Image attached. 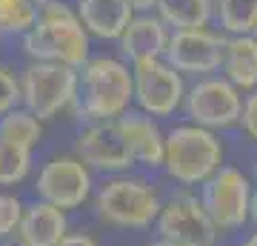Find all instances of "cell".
I'll return each mask as SVG.
<instances>
[{
	"instance_id": "f1b7e54d",
	"label": "cell",
	"mask_w": 257,
	"mask_h": 246,
	"mask_svg": "<svg viewBox=\"0 0 257 246\" xmlns=\"http://www.w3.org/2000/svg\"><path fill=\"white\" fill-rule=\"evenodd\" d=\"M240 246H257V229H251V232L240 240Z\"/></svg>"
},
{
	"instance_id": "603a6c76",
	"label": "cell",
	"mask_w": 257,
	"mask_h": 246,
	"mask_svg": "<svg viewBox=\"0 0 257 246\" xmlns=\"http://www.w3.org/2000/svg\"><path fill=\"white\" fill-rule=\"evenodd\" d=\"M23 220V203L15 195H0V240L18 235Z\"/></svg>"
},
{
	"instance_id": "3957f363",
	"label": "cell",
	"mask_w": 257,
	"mask_h": 246,
	"mask_svg": "<svg viewBox=\"0 0 257 246\" xmlns=\"http://www.w3.org/2000/svg\"><path fill=\"white\" fill-rule=\"evenodd\" d=\"M226 163V143L217 132L194 123H180L166 132L163 169L183 189H200L211 175Z\"/></svg>"
},
{
	"instance_id": "30bf717a",
	"label": "cell",
	"mask_w": 257,
	"mask_h": 246,
	"mask_svg": "<svg viewBox=\"0 0 257 246\" xmlns=\"http://www.w3.org/2000/svg\"><path fill=\"white\" fill-rule=\"evenodd\" d=\"M132 74H135V103L140 112L152 118H169L177 109H183L189 83L166 60L132 66Z\"/></svg>"
},
{
	"instance_id": "ba28073f",
	"label": "cell",
	"mask_w": 257,
	"mask_h": 246,
	"mask_svg": "<svg viewBox=\"0 0 257 246\" xmlns=\"http://www.w3.org/2000/svg\"><path fill=\"white\" fill-rule=\"evenodd\" d=\"M240 112H243V92L231 86L223 74L197 77L186 89L183 115L194 126L226 132L240 123Z\"/></svg>"
},
{
	"instance_id": "2e32d148",
	"label": "cell",
	"mask_w": 257,
	"mask_h": 246,
	"mask_svg": "<svg viewBox=\"0 0 257 246\" xmlns=\"http://www.w3.org/2000/svg\"><path fill=\"white\" fill-rule=\"evenodd\" d=\"M66 235H69V220L63 209L46 201H37L29 209H23L18 237L26 246H57Z\"/></svg>"
},
{
	"instance_id": "d4e9b609",
	"label": "cell",
	"mask_w": 257,
	"mask_h": 246,
	"mask_svg": "<svg viewBox=\"0 0 257 246\" xmlns=\"http://www.w3.org/2000/svg\"><path fill=\"white\" fill-rule=\"evenodd\" d=\"M20 103V80H15V74L6 69H0V118L9 115L12 109H18Z\"/></svg>"
},
{
	"instance_id": "d6a6232c",
	"label": "cell",
	"mask_w": 257,
	"mask_h": 246,
	"mask_svg": "<svg viewBox=\"0 0 257 246\" xmlns=\"http://www.w3.org/2000/svg\"><path fill=\"white\" fill-rule=\"evenodd\" d=\"M254 40H257V29H254Z\"/></svg>"
},
{
	"instance_id": "52a82bcc",
	"label": "cell",
	"mask_w": 257,
	"mask_h": 246,
	"mask_svg": "<svg viewBox=\"0 0 257 246\" xmlns=\"http://www.w3.org/2000/svg\"><path fill=\"white\" fill-rule=\"evenodd\" d=\"M155 232L157 237L177 246H217L223 237L209 218L200 195L192 189H180L166 198L155 220Z\"/></svg>"
},
{
	"instance_id": "e0dca14e",
	"label": "cell",
	"mask_w": 257,
	"mask_h": 246,
	"mask_svg": "<svg viewBox=\"0 0 257 246\" xmlns=\"http://www.w3.org/2000/svg\"><path fill=\"white\" fill-rule=\"evenodd\" d=\"M220 74L243 95L257 89V40L254 35L226 37Z\"/></svg>"
},
{
	"instance_id": "484cf974",
	"label": "cell",
	"mask_w": 257,
	"mask_h": 246,
	"mask_svg": "<svg viewBox=\"0 0 257 246\" xmlns=\"http://www.w3.org/2000/svg\"><path fill=\"white\" fill-rule=\"evenodd\" d=\"M57 246H97V240L86 232H77V235H66Z\"/></svg>"
},
{
	"instance_id": "d6986e66",
	"label": "cell",
	"mask_w": 257,
	"mask_h": 246,
	"mask_svg": "<svg viewBox=\"0 0 257 246\" xmlns=\"http://www.w3.org/2000/svg\"><path fill=\"white\" fill-rule=\"evenodd\" d=\"M214 23L226 37L254 35L257 0H214Z\"/></svg>"
},
{
	"instance_id": "9a60e30c",
	"label": "cell",
	"mask_w": 257,
	"mask_h": 246,
	"mask_svg": "<svg viewBox=\"0 0 257 246\" xmlns=\"http://www.w3.org/2000/svg\"><path fill=\"white\" fill-rule=\"evenodd\" d=\"M77 18L89 35L100 40H120L135 12L128 0H77Z\"/></svg>"
},
{
	"instance_id": "5b68a950",
	"label": "cell",
	"mask_w": 257,
	"mask_h": 246,
	"mask_svg": "<svg viewBox=\"0 0 257 246\" xmlns=\"http://www.w3.org/2000/svg\"><path fill=\"white\" fill-rule=\"evenodd\" d=\"M200 201L214 220L220 235H234L243 226H248V212L254 198V183L251 175L243 172L240 166L223 163L209 181L200 186Z\"/></svg>"
},
{
	"instance_id": "9c48e42d",
	"label": "cell",
	"mask_w": 257,
	"mask_h": 246,
	"mask_svg": "<svg viewBox=\"0 0 257 246\" xmlns=\"http://www.w3.org/2000/svg\"><path fill=\"white\" fill-rule=\"evenodd\" d=\"M223 49H226V35L217 29H183V32H172L163 60L183 77L197 80V77L220 74Z\"/></svg>"
},
{
	"instance_id": "f546056e",
	"label": "cell",
	"mask_w": 257,
	"mask_h": 246,
	"mask_svg": "<svg viewBox=\"0 0 257 246\" xmlns=\"http://www.w3.org/2000/svg\"><path fill=\"white\" fill-rule=\"evenodd\" d=\"M146 246H177V243H172V240H163V237H155V240H149Z\"/></svg>"
},
{
	"instance_id": "7c38bea8",
	"label": "cell",
	"mask_w": 257,
	"mask_h": 246,
	"mask_svg": "<svg viewBox=\"0 0 257 246\" xmlns=\"http://www.w3.org/2000/svg\"><path fill=\"white\" fill-rule=\"evenodd\" d=\"M74 157H80L89 169L109 175H123L135 166V155L128 149L117 120H94L74 140Z\"/></svg>"
},
{
	"instance_id": "8fae6325",
	"label": "cell",
	"mask_w": 257,
	"mask_h": 246,
	"mask_svg": "<svg viewBox=\"0 0 257 246\" xmlns=\"http://www.w3.org/2000/svg\"><path fill=\"white\" fill-rule=\"evenodd\" d=\"M37 198L57 209H77L92 195V169L74 155L52 157L37 175Z\"/></svg>"
},
{
	"instance_id": "ffe728a7",
	"label": "cell",
	"mask_w": 257,
	"mask_h": 246,
	"mask_svg": "<svg viewBox=\"0 0 257 246\" xmlns=\"http://www.w3.org/2000/svg\"><path fill=\"white\" fill-rule=\"evenodd\" d=\"M40 135H43L40 120L26 109H12L9 115L0 118V140L3 143L32 152V146L40 140Z\"/></svg>"
},
{
	"instance_id": "cb8c5ba5",
	"label": "cell",
	"mask_w": 257,
	"mask_h": 246,
	"mask_svg": "<svg viewBox=\"0 0 257 246\" xmlns=\"http://www.w3.org/2000/svg\"><path fill=\"white\" fill-rule=\"evenodd\" d=\"M237 129L246 135L248 143L257 146V89L243 95V112H240V123Z\"/></svg>"
},
{
	"instance_id": "4316f807",
	"label": "cell",
	"mask_w": 257,
	"mask_h": 246,
	"mask_svg": "<svg viewBox=\"0 0 257 246\" xmlns=\"http://www.w3.org/2000/svg\"><path fill=\"white\" fill-rule=\"evenodd\" d=\"M160 0H128V6L135 15H152V9H157Z\"/></svg>"
},
{
	"instance_id": "1f68e13d",
	"label": "cell",
	"mask_w": 257,
	"mask_h": 246,
	"mask_svg": "<svg viewBox=\"0 0 257 246\" xmlns=\"http://www.w3.org/2000/svg\"><path fill=\"white\" fill-rule=\"evenodd\" d=\"M251 183H254V189H257V160H254V166H251Z\"/></svg>"
},
{
	"instance_id": "4fadbf2b",
	"label": "cell",
	"mask_w": 257,
	"mask_h": 246,
	"mask_svg": "<svg viewBox=\"0 0 257 246\" xmlns=\"http://www.w3.org/2000/svg\"><path fill=\"white\" fill-rule=\"evenodd\" d=\"M172 29L157 15H135L126 32L120 35V55L128 66H140L149 60H163Z\"/></svg>"
},
{
	"instance_id": "83f0119b",
	"label": "cell",
	"mask_w": 257,
	"mask_h": 246,
	"mask_svg": "<svg viewBox=\"0 0 257 246\" xmlns=\"http://www.w3.org/2000/svg\"><path fill=\"white\" fill-rule=\"evenodd\" d=\"M248 226L257 229V189H254V198H251V212H248Z\"/></svg>"
},
{
	"instance_id": "44dd1931",
	"label": "cell",
	"mask_w": 257,
	"mask_h": 246,
	"mask_svg": "<svg viewBox=\"0 0 257 246\" xmlns=\"http://www.w3.org/2000/svg\"><path fill=\"white\" fill-rule=\"evenodd\" d=\"M49 0H0V32L26 35L35 26Z\"/></svg>"
},
{
	"instance_id": "277c9868",
	"label": "cell",
	"mask_w": 257,
	"mask_h": 246,
	"mask_svg": "<svg viewBox=\"0 0 257 246\" xmlns=\"http://www.w3.org/2000/svg\"><path fill=\"white\" fill-rule=\"evenodd\" d=\"M163 198L155 183L132 175H114L94 195V212L106 226L149 229L160 215Z\"/></svg>"
},
{
	"instance_id": "4dcf8cb0",
	"label": "cell",
	"mask_w": 257,
	"mask_h": 246,
	"mask_svg": "<svg viewBox=\"0 0 257 246\" xmlns=\"http://www.w3.org/2000/svg\"><path fill=\"white\" fill-rule=\"evenodd\" d=\"M0 246H26V243H23L20 237H6V240H3Z\"/></svg>"
},
{
	"instance_id": "6da1fadb",
	"label": "cell",
	"mask_w": 257,
	"mask_h": 246,
	"mask_svg": "<svg viewBox=\"0 0 257 246\" xmlns=\"http://www.w3.org/2000/svg\"><path fill=\"white\" fill-rule=\"evenodd\" d=\"M77 112L94 120H117L135 103V74L123 57H89L77 72Z\"/></svg>"
},
{
	"instance_id": "7a4b0ae2",
	"label": "cell",
	"mask_w": 257,
	"mask_h": 246,
	"mask_svg": "<svg viewBox=\"0 0 257 246\" xmlns=\"http://www.w3.org/2000/svg\"><path fill=\"white\" fill-rule=\"evenodd\" d=\"M23 49L43 63L83 69L89 60V32L80 23L77 12L60 0H49L40 20L23 35Z\"/></svg>"
},
{
	"instance_id": "8992f818",
	"label": "cell",
	"mask_w": 257,
	"mask_h": 246,
	"mask_svg": "<svg viewBox=\"0 0 257 246\" xmlns=\"http://www.w3.org/2000/svg\"><path fill=\"white\" fill-rule=\"evenodd\" d=\"M77 69L35 60L20 77V101L37 120H49L77 103Z\"/></svg>"
},
{
	"instance_id": "ac0fdd59",
	"label": "cell",
	"mask_w": 257,
	"mask_h": 246,
	"mask_svg": "<svg viewBox=\"0 0 257 246\" xmlns=\"http://www.w3.org/2000/svg\"><path fill=\"white\" fill-rule=\"evenodd\" d=\"M155 12L172 32L209 29L214 23V0H160Z\"/></svg>"
},
{
	"instance_id": "7402d4cb",
	"label": "cell",
	"mask_w": 257,
	"mask_h": 246,
	"mask_svg": "<svg viewBox=\"0 0 257 246\" xmlns=\"http://www.w3.org/2000/svg\"><path fill=\"white\" fill-rule=\"evenodd\" d=\"M29 175V152L0 140V186H15Z\"/></svg>"
},
{
	"instance_id": "5bb4252c",
	"label": "cell",
	"mask_w": 257,
	"mask_h": 246,
	"mask_svg": "<svg viewBox=\"0 0 257 246\" xmlns=\"http://www.w3.org/2000/svg\"><path fill=\"white\" fill-rule=\"evenodd\" d=\"M117 126L123 137L128 140V149L135 155V163L149 169H163L166 157V132L160 129L157 118L146 115L140 109H128L117 118Z\"/></svg>"
}]
</instances>
